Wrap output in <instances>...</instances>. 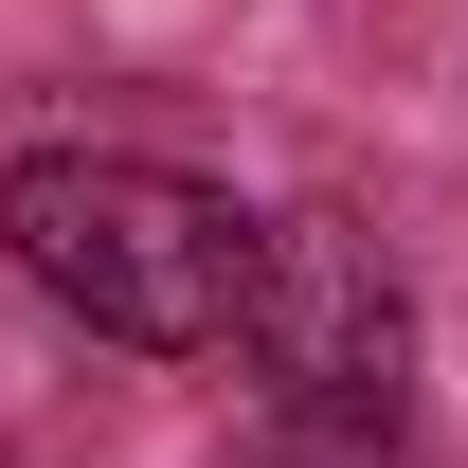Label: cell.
<instances>
[{
	"instance_id": "3",
	"label": "cell",
	"mask_w": 468,
	"mask_h": 468,
	"mask_svg": "<svg viewBox=\"0 0 468 468\" xmlns=\"http://www.w3.org/2000/svg\"><path fill=\"white\" fill-rule=\"evenodd\" d=\"M271 468H397V432H343V414H289V451Z\"/></svg>"
},
{
	"instance_id": "1",
	"label": "cell",
	"mask_w": 468,
	"mask_h": 468,
	"mask_svg": "<svg viewBox=\"0 0 468 468\" xmlns=\"http://www.w3.org/2000/svg\"><path fill=\"white\" fill-rule=\"evenodd\" d=\"M0 252H18V289L90 324V343H234V289H252V217H234L217 180L144 163V144H37V163L0 180Z\"/></svg>"
},
{
	"instance_id": "2",
	"label": "cell",
	"mask_w": 468,
	"mask_h": 468,
	"mask_svg": "<svg viewBox=\"0 0 468 468\" xmlns=\"http://www.w3.org/2000/svg\"><path fill=\"white\" fill-rule=\"evenodd\" d=\"M234 360L271 414H343V432H397L414 378V289L360 217H252V289H234Z\"/></svg>"
},
{
	"instance_id": "4",
	"label": "cell",
	"mask_w": 468,
	"mask_h": 468,
	"mask_svg": "<svg viewBox=\"0 0 468 468\" xmlns=\"http://www.w3.org/2000/svg\"><path fill=\"white\" fill-rule=\"evenodd\" d=\"M0 468H18V451H0Z\"/></svg>"
}]
</instances>
